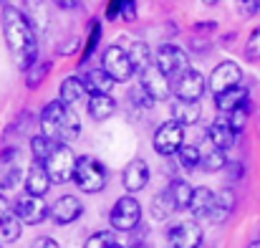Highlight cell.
I'll list each match as a JSON object with an SVG mask.
<instances>
[{"label": "cell", "instance_id": "cell-33", "mask_svg": "<svg viewBox=\"0 0 260 248\" xmlns=\"http://www.w3.org/2000/svg\"><path fill=\"white\" fill-rule=\"evenodd\" d=\"M20 180L25 182V175H23L20 165H10L8 170H5V177L0 180V190H3V192H8V190L18 187V185H20Z\"/></svg>", "mask_w": 260, "mask_h": 248}, {"label": "cell", "instance_id": "cell-4", "mask_svg": "<svg viewBox=\"0 0 260 248\" xmlns=\"http://www.w3.org/2000/svg\"><path fill=\"white\" fill-rule=\"evenodd\" d=\"M76 162H79V157L74 155V150L69 145H58L51 152V157L43 162V167H46V172H48V177H51L53 185H63V182L74 180Z\"/></svg>", "mask_w": 260, "mask_h": 248}, {"label": "cell", "instance_id": "cell-39", "mask_svg": "<svg viewBox=\"0 0 260 248\" xmlns=\"http://www.w3.org/2000/svg\"><path fill=\"white\" fill-rule=\"evenodd\" d=\"M30 248H61L51 236H38L33 243H30Z\"/></svg>", "mask_w": 260, "mask_h": 248}, {"label": "cell", "instance_id": "cell-6", "mask_svg": "<svg viewBox=\"0 0 260 248\" xmlns=\"http://www.w3.org/2000/svg\"><path fill=\"white\" fill-rule=\"evenodd\" d=\"M101 69L114 79L116 84H126L134 76V64L129 59V51H124L121 46H109L101 56Z\"/></svg>", "mask_w": 260, "mask_h": 248}, {"label": "cell", "instance_id": "cell-25", "mask_svg": "<svg viewBox=\"0 0 260 248\" xmlns=\"http://www.w3.org/2000/svg\"><path fill=\"white\" fill-rule=\"evenodd\" d=\"M84 84H86L88 94L93 96V94H109L111 86H114L116 81H114L104 69H88L86 76H84Z\"/></svg>", "mask_w": 260, "mask_h": 248}, {"label": "cell", "instance_id": "cell-13", "mask_svg": "<svg viewBox=\"0 0 260 248\" xmlns=\"http://www.w3.org/2000/svg\"><path fill=\"white\" fill-rule=\"evenodd\" d=\"M207 89V81L200 71H194L192 66L174 81V96L177 99H184V101H197Z\"/></svg>", "mask_w": 260, "mask_h": 248}, {"label": "cell", "instance_id": "cell-28", "mask_svg": "<svg viewBox=\"0 0 260 248\" xmlns=\"http://www.w3.org/2000/svg\"><path fill=\"white\" fill-rule=\"evenodd\" d=\"M56 147H58V145H56L53 140H48L46 134H36V137L30 140V152H33L36 162H41V165L51 157V152H53Z\"/></svg>", "mask_w": 260, "mask_h": 248}, {"label": "cell", "instance_id": "cell-1", "mask_svg": "<svg viewBox=\"0 0 260 248\" xmlns=\"http://www.w3.org/2000/svg\"><path fill=\"white\" fill-rule=\"evenodd\" d=\"M0 23H3V36H5V46L10 51V59H13L15 69L25 74L30 66L38 64V36H36V25L15 5H3Z\"/></svg>", "mask_w": 260, "mask_h": 248}, {"label": "cell", "instance_id": "cell-45", "mask_svg": "<svg viewBox=\"0 0 260 248\" xmlns=\"http://www.w3.org/2000/svg\"><path fill=\"white\" fill-rule=\"evenodd\" d=\"M248 248H260V241H255V243H250Z\"/></svg>", "mask_w": 260, "mask_h": 248}, {"label": "cell", "instance_id": "cell-32", "mask_svg": "<svg viewBox=\"0 0 260 248\" xmlns=\"http://www.w3.org/2000/svg\"><path fill=\"white\" fill-rule=\"evenodd\" d=\"M177 160H179V165L184 167L187 172H189V170H197V167H200V147L184 145V147L177 152Z\"/></svg>", "mask_w": 260, "mask_h": 248}, {"label": "cell", "instance_id": "cell-42", "mask_svg": "<svg viewBox=\"0 0 260 248\" xmlns=\"http://www.w3.org/2000/svg\"><path fill=\"white\" fill-rule=\"evenodd\" d=\"M240 8H243V13L253 15V13H258L260 10V3H240Z\"/></svg>", "mask_w": 260, "mask_h": 248}, {"label": "cell", "instance_id": "cell-14", "mask_svg": "<svg viewBox=\"0 0 260 248\" xmlns=\"http://www.w3.org/2000/svg\"><path fill=\"white\" fill-rule=\"evenodd\" d=\"M81 213H84V205L76 195H63L51 205V221L56 226H69V223L79 221Z\"/></svg>", "mask_w": 260, "mask_h": 248}, {"label": "cell", "instance_id": "cell-10", "mask_svg": "<svg viewBox=\"0 0 260 248\" xmlns=\"http://www.w3.org/2000/svg\"><path fill=\"white\" fill-rule=\"evenodd\" d=\"M152 145H154V152H157V155L172 157V155H177V152L184 147V127H179L172 119L165 122V124H159V129L154 132Z\"/></svg>", "mask_w": 260, "mask_h": 248}, {"label": "cell", "instance_id": "cell-44", "mask_svg": "<svg viewBox=\"0 0 260 248\" xmlns=\"http://www.w3.org/2000/svg\"><path fill=\"white\" fill-rule=\"evenodd\" d=\"M56 5L58 8H81V3H74V0H58Z\"/></svg>", "mask_w": 260, "mask_h": 248}, {"label": "cell", "instance_id": "cell-29", "mask_svg": "<svg viewBox=\"0 0 260 248\" xmlns=\"http://www.w3.org/2000/svg\"><path fill=\"white\" fill-rule=\"evenodd\" d=\"M233 208H235V192L230 190V187H225V190H217V210H215V223H222V221H228V215L233 213Z\"/></svg>", "mask_w": 260, "mask_h": 248}, {"label": "cell", "instance_id": "cell-30", "mask_svg": "<svg viewBox=\"0 0 260 248\" xmlns=\"http://www.w3.org/2000/svg\"><path fill=\"white\" fill-rule=\"evenodd\" d=\"M20 231H23V221H20L15 213H8V218L0 223L3 241H5V243H15V241L20 238Z\"/></svg>", "mask_w": 260, "mask_h": 248}, {"label": "cell", "instance_id": "cell-11", "mask_svg": "<svg viewBox=\"0 0 260 248\" xmlns=\"http://www.w3.org/2000/svg\"><path fill=\"white\" fill-rule=\"evenodd\" d=\"M243 86V71L235 61H222L212 69L210 79H207V89L212 91V96H220L230 89H238Z\"/></svg>", "mask_w": 260, "mask_h": 248}, {"label": "cell", "instance_id": "cell-31", "mask_svg": "<svg viewBox=\"0 0 260 248\" xmlns=\"http://www.w3.org/2000/svg\"><path fill=\"white\" fill-rule=\"evenodd\" d=\"M48 74H51V64H48V61H38L36 66H30V69L25 71V86H28V89H38L41 84L46 81Z\"/></svg>", "mask_w": 260, "mask_h": 248}, {"label": "cell", "instance_id": "cell-3", "mask_svg": "<svg viewBox=\"0 0 260 248\" xmlns=\"http://www.w3.org/2000/svg\"><path fill=\"white\" fill-rule=\"evenodd\" d=\"M74 182H76L79 190H84V192H101V190L106 187V182H109V172H106V167L101 165L96 157L84 155V157H79V162H76Z\"/></svg>", "mask_w": 260, "mask_h": 248}, {"label": "cell", "instance_id": "cell-20", "mask_svg": "<svg viewBox=\"0 0 260 248\" xmlns=\"http://www.w3.org/2000/svg\"><path fill=\"white\" fill-rule=\"evenodd\" d=\"M225 165H228V152H222L220 147H215L205 137V142L200 145V170H205V172H220Z\"/></svg>", "mask_w": 260, "mask_h": 248}, {"label": "cell", "instance_id": "cell-35", "mask_svg": "<svg viewBox=\"0 0 260 248\" xmlns=\"http://www.w3.org/2000/svg\"><path fill=\"white\" fill-rule=\"evenodd\" d=\"M111 233L109 231H99V233H93V236H88L84 248H111Z\"/></svg>", "mask_w": 260, "mask_h": 248}, {"label": "cell", "instance_id": "cell-21", "mask_svg": "<svg viewBox=\"0 0 260 248\" xmlns=\"http://www.w3.org/2000/svg\"><path fill=\"white\" fill-rule=\"evenodd\" d=\"M51 185H53V182H51L46 167L33 160V165L28 167V172H25V192H30V195H41V198H43V195L48 192Z\"/></svg>", "mask_w": 260, "mask_h": 248}, {"label": "cell", "instance_id": "cell-24", "mask_svg": "<svg viewBox=\"0 0 260 248\" xmlns=\"http://www.w3.org/2000/svg\"><path fill=\"white\" fill-rule=\"evenodd\" d=\"M179 208H177V203H174V198L167 192V190H162V192H157L154 198H152V205H149V213H152V218L154 221H167V218H172L174 213H177Z\"/></svg>", "mask_w": 260, "mask_h": 248}, {"label": "cell", "instance_id": "cell-43", "mask_svg": "<svg viewBox=\"0 0 260 248\" xmlns=\"http://www.w3.org/2000/svg\"><path fill=\"white\" fill-rule=\"evenodd\" d=\"M119 10H121V3H109V10H106V18H114V15H119Z\"/></svg>", "mask_w": 260, "mask_h": 248}, {"label": "cell", "instance_id": "cell-23", "mask_svg": "<svg viewBox=\"0 0 260 248\" xmlns=\"http://www.w3.org/2000/svg\"><path fill=\"white\" fill-rule=\"evenodd\" d=\"M114 112H116V101H114L111 94H93V96H88V117L91 119L104 122Z\"/></svg>", "mask_w": 260, "mask_h": 248}, {"label": "cell", "instance_id": "cell-40", "mask_svg": "<svg viewBox=\"0 0 260 248\" xmlns=\"http://www.w3.org/2000/svg\"><path fill=\"white\" fill-rule=\"evenodd\" d=\"M121 18L124 20H134L137 18V3H121Z\"/></svg>", "mask_w": 260, "mask_h": 248}, {"label": "cell", "instance_id": "cell-8", "mask_svg": "<svg viewBox=\"0 0 260 248\" xmlns=\"http://www.w3.org/2000/svg\"><path fill=\"white\" fill-rule=\"evenodd\" d=\"M13 213H15L25 226H38V223H43L46 218H51V208H48L46 198L30 195V192L18 195V200L13 203Z\"/></svg>", "mask_w": 260, "mask_h": 248}, {"label": "cell", "instance_id": "cell-48", "mask_svg": "<svg viewBox=\"0 0 260 248\" xmlns=\"http://www.w3.org/2000/svg\"><path fill=\"white\" fill-rule=\"evenodd\" d=\"M167 248H170V246H167Z\"/></svg>", "mask_w": 260, "mask_h": 248}, {"label": "cell", "instance_id": "cell-46", "mask_svg": "<svg viewBox=\"0 0 260 248\" xmlns=\"http://www.w3.org/2000/svg\"><path fill=\"white\" fill-rule=\"evenodd\" d=\"M129 248H147V246H142V243H134V246H129Z\"/></svg>", "mask_w": 260, "mask_h": 248}, {"label": "cell", "instance_id": "cell-27", "mask_svg": "<svg viewBox=\"0 0 260 248\" xmlns=\"http://www.w3.org/2000/svg\"><path fill=\"white\" fill-rule=\"evenodd\" d=\"M167 192L174 198L177 208H189L192 195H194V187H192L184 177H174L172 182H170V187H167Z\"/></svg>", "mask_w": 260, "mask_h": 248}, {"label": "cell", "instance_id": "cell-7", "mask_svg": "<svg viewBox=\"0 0 260 248\" xmlns=\"http://www.w3.org/2000/svg\"><path fill=\"white\" fill-rule=\"evenodd\" d=\"M202 226L194 218H179L167 228L170 248H200L202 243Z\"/></svg>", "mask_w": 260, "mask_h": 248}, {"label": "cell", "instance_id": "cell-41", "mask_svg": "<svg viewBox=\"0 0 260 248\" xmlns=\"http://www.w3.org/2000/svg\"><path fill=\"white\" fill-rule=\"evenodd\" d=\"M8 213H10V205H8V198L0 192V223L8 218Z\"/></svg>", "mask_w": 260, "mask_h": 248}, {"label": "cell", "instance_id": "cell-26", "mask_svg": "<svg viewBox=\"0 0 260 248\" xmlns=\"http://www.w3.org/2000/svg\"><path fill=\"white\" fill-rule=\"evenodd\" d=\"M129 59H132V64H134V69L142 74L144 69H149V66H154L152 61H154V53H152V48H149V43L147 41H134V43H129Z\"/></svg>", "mask_w": 260, "mask_h": 248}, {"label": "cell", "instance_id": "cell-34", "mask_svg": "<svg viewBox=\"0 0 260 248\" xmlns=\"http://www.w3.org/2000/svg\"><path fill=\"white\" fill-rule=\"evenodd\" d=\"M222 117H228V122H230V127L235 129V134H240V132L245 129V124H248V117H250V104H245V106L235 109L233 114H222Z\"/></svg>", "mask_w": 260, "mask_h": 248}, {"label": "cell", "instance_id": "cell-5", "mask_svg": "<svg viewBox=\"0 0 260 248\" xmlns=\"http://www.w3.org/2000/svg\"><path fill=\"white\" fill-rule=\"evenodd\" d=\"M154 66H157L170 81H177V79L189 69L187 51H182V48L174 46V43H162V46L154 51Z\"/></svg>", "mask_w": 260, "mask_h": 248}, {"label": "cell", "instance_id": "cell-37", "mask_svg": "<svg viewBox=\"0 0 260 248\" xmlns=\"http://www.w3.org/2000/svg\"><path fill=\"white\" fill-rule=\"evenodd\" d=\"M245 56H248L250 61L260 59V28H255V31L250 33V38H248V43H245Z\"/></svg>", "mask_w": 260, "mask_h": 248}, {"label": "cell", "instance_id": "cell-18", "mask_svg": "<svg viewBox=\"0 0 260 248\" xmlns=\"http://www.w3.org/2000/svg\"><path fill=\"white\" fill-rule=\"evenodd\" d=\"M170 109H172V122H177L179 127H192V124H197V122H200V114H202L200 101H184V99H177V96L172 99Z\"/></svg>", "mask_w": 260, "mask_h": 248}, {"label": "cell", "instance_id": "cell-17", "mask_svg": "<svg viewBox=\"0 0 260 248\" xmlns=\"http://www.w3.org/2000/svg\"><path fill=\"white\" fill-rule=\"evenodd\" d=\"M189 210L197 218H210L212 221L215 218V210H217V192L210 190V187H194Z\"/></svg>", "mask_w": 260, "mask_h": 248}, {"label": "cell", "instance_id": "cell-15", "mask_svg": "<svg viewBox=\"0 0 260 248\" xmlns=\"http://www.w3.org/2000/svg\"><path fill=\"white\" fill-rule=\"evenodd\" d=\"M147 182H149V165L142 157H134L129 165L124 167V172H121L124 190L126 192H139V190L147 187Z\"/></svg>", "mask_w": 260, "mask_h": 248}, {"label": "cell", "instance_id": "cell-19", "mask_svg": "<svg viewBox=\"0 0 260 248\" xmlns=\"http://www.w3.org/2000/svg\"><path fill=\"white\" fill-rule=\"evenodd\" d=\"M245 104H250V91H248V86H238V89H230V91L215 96V106H217L220 114H233L235 109H240V106H245Z\"/></svg>", "mask_w": 260, "mask_h": 248}, {"label": "cell", "instance_id": "cell-22", "mask_svg": "<svg viewBox=\"0 0 260 248\" xmlns=\"http://www.w3.org/2000/svg\"><path fill=\"white\" fill-rule=\"evenodd\" d=\"M86 96H91V94H88L84 79H79V76H69V79H63V81H61L58 99H61L63 104L74 106V104H79V101H86Z\"/></svg>", "mask_w": 260, "mask_h": 248}, {"label": "cell", "instance_id": "cell-38", "mask_svg": "<svg viewBox=\"0 0 260 248\" xmlns=\"http://www.w3.org/2000/svg\"><path fill=\"white\" fill-rule=\"evenodd\" d=\"M96 41H99V23H93V25H91V38H88L86 48H84V59H88V56L93 53V48H96Z\"/></svg>", "mask_w": 260, "mask_h": 248}, {"label": "cell", "instance_id": "cell-12", "mask_svg": "<svg viewBox=\"0 0 260 248\" xmlns=\"http://www.w3.org/2000/svg\"><path fill=\"white\" fill-rule=\"evenodd\" d=\"M139 86L154 101H167V99H172V94H174V84L157 66H149V69H144L139 74Z\"/></svg>", "mask_w": 260, "mask_h": 248}, {"label": "cell", "instance_id": "cell-9", "mask_svg": "<svg viewBox=\"0 0 260 248\" xmlns=\"http://www.w3.org/2000/svg\"><path fill=\"white\" fill-rule=\"evenodd\" d=\"M139 221H142V205H139V200L134 195L119 198L114 203L111 213H109V223L116 231H132V228L139 226Z\"/></svg>", "mask_w": 260, "mask_h": 248}, {"label": "cell", "instance_id": "cell-36", "mask_svg": "<svg viewBox=\"0 0 260 248\" xmlns=\"http://www.w3.org/2000/svg\"><path fill=\"white\" fill-rule=\"evenodd\" d=\"M129 99L134 101V106L139 109V112H147L152 104H154V99H149L144 91H142V86H137V89H132V94H129Z\"/></svg>", "mask_w": 260, "mask_h": 248}, {"label": "cell", "instance_id": "cell-47", "mask_svg": "<svg viewBox=\"0 0 260 248\" xmlns=\"http://www.w3.org/2000/svg\"><path fill=\"white\" fill-rule=\"evenodd\" d=\"M111 248H121V246H119V243H111Z\"/></svg>", "mask_w": 260, "mask_h": 248}, {"label": "cell", "instance_id": "cell-2", "mask_svg": "<svg viewBox=\"0 0 260 248\" xmlns=\"http://www.w3.org/2000/svg\"><path fill=\"white\" fill-rule=\"evenodd\" d=\"M41 134H46L56 145H71L81 134V119L74 106L63 104L61 99L48 101L41 112Z\"/></svg>", "mask_w": 260, "mask_h": 248}, {"label": "cell", "instance_id": "cell-16", "mask_svg": "<svg viewBox=\"0 0 260 248\" xmlns=\"http://www.w3.org/2000/svg\"><path fill=\"white\" fill-rule=\"evenodd\" d=\"M235 129L230 127V122H228V117H217L210 127H207V140L215 145V147H220L222 152H228L233 145H235Z\"/></svg>", "mask_w": 260, "mask_h": 248}]
</instances>
